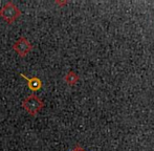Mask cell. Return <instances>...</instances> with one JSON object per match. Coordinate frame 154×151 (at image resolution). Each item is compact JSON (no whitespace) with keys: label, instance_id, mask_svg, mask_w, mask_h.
I'll use <instances>...</instances> for the list:
<instances>
[{"label":"cell","instance_id":"obj_1","mask_svg":"<svg viewBox=\"0 0 154 151\" xmlns=\"http://www.w3.org/2000/svg\"><path fill=\"white\" fill-rule=\"evenodd\" d=\"M22 107L32 116H36L43 109L44 103L38 96L32 94L31 96H29L22 101Z\"/></svg>","mask_w":154,"mask_h":151},{"label":"cell","instance_id":"obj_2","mask_svg":"<svg viewBox=\"0 0 154 151\" xmlns=\"http://www.w3.org/2000/svg\"><path fill=\"white\" fill-rule=\"evenodd\" d=\"M21 16V11L13 2L8 1L0 10V17L8 24L14 23Z\"/></svg>","mask_w":154,"mask_h":151},{"label":"cell","instance_id":"obj_3","mask_svg":"<svg viewBox=\"0 0 154 151\" xmlns=\"http://www.w3.org/2000/svg\"><path fill=\"white\" fill-rule=\"evenodd\" d=\"M13 49L20 57H26L32 49V45L25 37H20L13 44Z\"/></svg>","mask_w":154,"mask_h":151},{"label":"cell","instance_id":"obj_4","mask_svg":"<svg viewBox=\"0 0 154 151\" xmlns=\"http://www.w3.org/2000/svg\"><path fill=\"white\" fill-rule=\"evenodd\" d=\"M20 76H21V78H23V79L27 82V87H29L32 91L35 92V91H38V90L41 89V87H42V81H41L38 77L29 78L23 74H20Z\"/></svg>","mask_w":154,"mask_h":151},{"label":"cell","instance_id":"obj_5","mask_svg":"<svg viewBox=\"0 0 154 151\" xmlns=\"http://www.w3.org/2000/svg\"><path fill=\"white\" fill-rule=\"evenodd\" d=\"M79 79H80L79 76L75 74V72H68L66 74V76L64 77L65 82H66V83L68 84V85H70V86L77 84V82L79 81Z\"/></svg>","mask_w":154,"mask_h":151},{"label":"cell","instance_id":"obj_6","mask_svg":"<svg viewBox=\"0 0 154 151\" xmlns=\"http://www.w3.org/2000/svg\"><path fill=\"white\" fill-rule=\"evenodd\" d=\"M71 151H86V150H85V149H84V148H82V147H81V146L77 145V146H75V148H73V149H72V150H71Z\"/></svg>","mask_w":154,"mask_h":151},{"label":"cell","instance_id":"obj_7","mask_svg":"<svg viewBox=\"0 0 154 151\" xmlns=\"http://www.w3.org/2000/svg\"><path fill=\"white\" fill-rule=\"evenodd\" d=\"M56 3L59 5H65V4H67V1H56Z\"/></svg>","mask_w":154,"mask_h":151}]
</instances>
